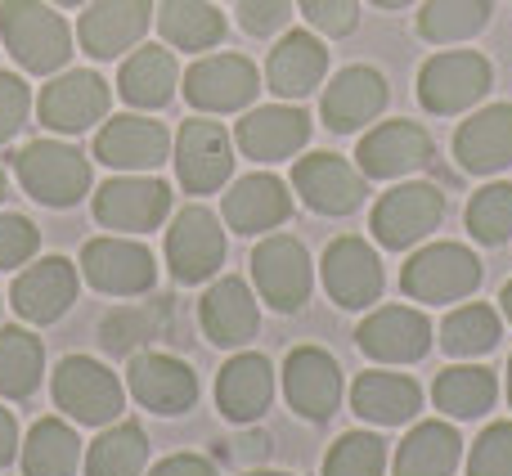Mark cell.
Segmentation results:
<instances>
[{
    "label": "cell",
    "mask_w": 512,
    "mask_h": 476,
    "mask_svg": "<svg viewBox=\"0 0 512 476\" xmlns=\"http://www.w3.org/2000/svg\"><path fill=\"white\" fill-rule=\"evenodd\" d=\"M0 36H5L9 54L36 77L59 72L72 54L68 23L50 14V5H41V0H5L0 5Z\"/></svg>",
    "instance_id": "obj_1"
},
{
    "label": "cell",
    "mask_w": 512,
    "mask_h": 476,
    "mask_svg": "<svg viewBox=\"0 0 512 476\" xmlns=\"http://www.w3.org/2000/svg\"><path fill=\"white\" fill-rule=\"evenodd\" d=\"M481 283V261L463 243H427L400 270V292L423 306H450L472 297Z\"/></svg>",
    "instance_id": "obj_2"
},
{
    "label": "cell",
    "mask_w": 512,
    "mask_h": 476,
    "mask_svg": "<svg viewBox=\"0 0 512 476\" xmlns=\"http://www.w3.org/2000/svg\"><path fill=\"white\" fill-rule=\"evenodd\" d=\"M490 81H495V68H490L486 54L445 50L436 59H427L423 72H418V104L427 113L454 117L463 108H472L477 99H486Z\"/></svg>",
    "instance_id": "obj_3"
},
{
    "label": "cell",
    "mask_w": 512,
    "mask_h": 476,
    "mask_svg": "<svg viewBox=\"0 0 512 476\" xmlns=\"http://www.w3.org/2000/svg\"><path fill=\"white\" fill-rule=\"evenodd\" d=\"M18 180L23 189L45 207H72L86 198L90 189V162L72 144L59 140H36L18 153Z\"/></svg>",
    "instance_id": "obj_4"
},
{
    "label": "cell",
    "mask_w": 512,
    "mask_h": 476,
    "mask_svg": "<svg viewBox=\"0 0 512 476\" xmlns=\"http://www.w3.org/2000/svg\"><path fill=\"white\" fill-rule=\"evenodd\" d=\"M54 405L86 427H108L122 418V382L86 355H68L54 369Z\"/></svg>",
    "instance_id": "obj_5"
},
{
    "label": "cell",
    "mask_w": 512,
    "mask_h": 476,
    "mask_svg": "<svg viewBox=\"0 0 512 476\" xmlns=\"http://www.w3.org/2000/svg\"><path fill=\"white\" fill-rule=\"evenodd\" d=\"M441 216H445V194L436 185L414 180V185H400L378 198L369 230L387 252H405V247L423 243L441 225Z\"/></svg>",
    "instance_id": "obj_6"
},
{
    "label": "cell",
    "mask_w": 512,
    "mask_h": 476,
    "mask_svg": "<svg viewBox=\"0 0 512 476\" xmlns=\"http://www.w3.org/2000/svg\"><path fill=\"white\" fill-rule=\"evenodd\" d=\"M252 283H256L265 306H274L279 315L301 310L310 301V283H315L306 247L288 234H270L252 252Z\"/></svg>",
    "instance_id": "obj_7"
},
{
    "label": "cell",
    "mask_w": 512,
    "mask_h": 476,
    "mask_svg": "<svg viewBox=\"0 0 512 476\" xmlns=\"http://www.w3.org/2000/svg\"><path fill=\"white\" fill-rule=\"evenodd\" d=\"M342 369L324 346H297L283 360V396H288L292 414L310 418V423H328L342 405Z\"/></svg>",
    "instance_id": "obj_8"
},
{
    "label": "cell",
    "mask_w": 512,
    "mask_h": 476,
    "mask_svg": "<svg viewBox=\"0 0 512 476\" xmlns=\"http://www.w3.org/2000/svg\"><path fill=\"white\" fill-rule=\"evenodd\" d=\"M81 270H86L90 288L108 292V297H140L158 279L153 252L131 238H90L81 247Z\"/></svg>",
    "instance_id": "obj_9"
},
{
    "label": "cell",
    "mask_w": 512,
    "mask_h": 476,
    "mask_svg": "<svg viewBox=\"0 0 512 476\" xmlns=\"http://www.w3.org/2000/svg\"><path fill=\"white\" fill-rule=\"evenodd\" d=\"M167 265L180 283H203L225 265V230L207 207L189 203L167 230Z\"/></svg>",
    "instance_id": "obj_10"
},
{
    "label": "cell",
    "mask_w": 512,
    "mask_h": 476,
    "mask_svg": "<svg viewBox=\"0 0 512 476\" xmlns=\"http://www.w3.org/2000/svg\"><path fill=\"white\" fill-rule=\"evenodd\" d=\"M261 90V77L243 54H212L185 72V99L198 113H239Z\"/></svg>",
    "instance_id": "obj_11"
},
{
    "label": "cell",
    "mask_w": 512,
    "mask_h": 476,
    "mask_svg": "<svg viewBox=\"0 0 512 476\" xmlns=\"http://www.w3.org/2000/svg\"><path fill=\"white\" fill-rule=\"evenodd\" d=\"M167 212H171V189L162 180L122 176V180H108L95 194V221L104 230L149 234L167 221Z\"/></svg>",
    "instance_id": "obj_12"
},
{
    "label": "cell",
    "mask_w": 512,
    "mask_h": 476,
    "mask_svg": "<svg viewBox=\"0 0 512 476\" xmlns=\"http://www.w3.org/2000/svg\"><path fill=\"white\" fill-rule=\"evenodd\" d=\"M355 342L378 364H414L432 351V324L414 306H382L355 328Z\"/></svg>",
    "instance_id": "obj_13"
},
{
    "label": "cell",
    "mask_w": 512,
    "mask_h": 476,
    "mask_svg": "<svg viewBox=\"0 0 512 476\" xmlns=\"http://www.w3.org/2000/svg\"><path fill=\"white\" fill-rule=\"evenodd\" d=\"M292 185L306 198L310 212H319V216H351L364 203V194H369L364 171H355L337 153H310V158H301L292 167Z\"/></svg>",
    "instance_id": "obj_14"
},
{
    "label": "cell",
    "mask_w": 512,
    "mask_h": 476,
    "mask_svg": "<svg viewBox=\"0 0 512 476\" xmlns=\"http://www.w3.org/2000/svg\"><path fill=\"white\" fill-rule=\"evenodd\" d=\"M324 288L342 310H364L382 297V261L364 238H333L324 252Z\"/></svg>",
    "instance_id": "obj_15"
},
{
    "label": "cell",
    "mask_w": 512,
    "mask_h": 476,
    "mask_svg": "<svg viewBox=\"0 0 512 476\" xmlns=\"http://www.w3.org/2000/svg\"><path fill=\"white\" fill-rule=\"evenodd\" d=\"M234 171V149L225 126L216 122H185L176 135V176L185 194H216Z\"/></svg>",
    "instance_id": "obj_16"
},
{
    "label": "cell",
    "mask_w": 512,
    "mask_h": 476,
    "mask_svg": "<svg viewBox=\"0 0 512 476\" xmlns=\"http://www.w3.org/2000/svg\"><path fill=\"white\" fill-rule=\"evenodd\" d=\"M382 108H387V77L378 68H364V63L342 68L328 81L324 99H319V117L337 135H351L360 126H369Z\"/></svg>",
    "instance_id": "obj_17"
},
{
    "label": "cell",
    "mask_w": 512,
    "mask_h": 476,
    "mask_svg": "<svg viewBox=\"0 0 512 476\" xmlns=\"http://www.w3.org/2000/svg\"><path fill=\"white\" fill-rule=\"evenodd\" d=\"M95 158L117 171H153L171 158V135L153 117L126 113L104 122V131L95 135Z\"/></svg>",
    "instance_id": "obj_18"
},
{
    "label": "cell",
    "mask_w": 512,
    "mask_h": 476,
    "mask_svg": "<svg viewBox=\"0 0 512 476\" xmlns=\"http://www.w3.org/2000/svg\"><path fill=\"white\" fill-rule=\"evenodd\" d=\"M126 382H131V396L140 400L144 409L153 414H185L194 409L198 400V378L185 360L176 355H162V351H149V355H135L131 369H126Z\"/></svg>",
    "instance_id": "obj_19"
},
{
    "label": "cell",
    "mask_w": 512,
    "mask_h": 476,
    "mask_svg": "<svg viewBox=\"0 0 512 476\" xmlns=\"http://www.w3.org/2000/svg\"><path fill=\"white\" fill-rule=\"evenodd\" d=\"M108 104H113V95H108L104 77H95V72H63V77H54L41 90L36 108H41V122L50 131L81 135L86 126H95L108 113Z\"/></svg>",
    "instance_id": "obj_20"
},
{
    "label": "cell",
    "mask_w": 512,
    "mask_h": 476,
    "mask_svg": "<svg viewBox=\"0 0 512 476\" xmlns=\"http://www.w3.org/2000/svg\"><path fill=\"white\" fill-rule=\"evenodd\" d=\"M364 180H396L432 158V135L418 122H382L355 149Z\"/></svg>",
    "instance_id": "obj_21"
},
{
    "label": "cell",
    "mask_w": 512,
    "mask_h": 476,
    "mask_svg": "<svg viewBox=\"0 0 512 476\" xmlns=\"http://www.w3.org/2000/svg\"><path fill=\"white\" fill-rule=\"evenodd\" d=\"M72 301H77V265L63 256H45L14 279V310L27 324H54L68 315Z\"/></svg>",
    "instance_id": "obj_22"
},
{
    "label": "cell",
    "mask_w": 512,
    "mask_h": 476,
    "mask_svg": "<svg viewBox=\"0 0 512 476\" xmlns=\"http://www.w3.org/2000/svg\"><path fill=\"white\" fill-rule=\"evenodd\" d=\"M234 140H239L243 158H252V162H283V158H292V153L306 149L310 117L301 113V108H288V104L252 108V113L239 122Z\"/></svg>",
    "instance_id": "obj_23"
},
{
    "label": "cell",
    "mask_w": 512,
    "mask_h": 476,
    "mask_svg": "<svg viewBox=\"0 0 512 476\" xmlns=\"http://www.w3.org/2000/svg\"><path fill=\"white\" fill-rule=\"evenodd\" d=\"M454 158L472 176H495L512 167V104H490L459 126Z\"/></svg>",
    "instance_id": "obj_24"
},
{
    "label": "cell",
    "mask_w": 512,
    "mask_h": 476,
    "mask_svg": "<svg viewBox=\"0 0 512 476\" xmlns=\"http://www.w3.org/2000/svg\"><path fill=\"white\" fill-rule=\"evenodd\" d=\"M153 23V0H95L81 14V45L95 59H117Z\"/></svg>",
    "instance_id": "obj_25"
},
{
    "label": "cell",
    "mask_w": 512,
    "mask_h": 476,
    "mask_svg": "<svg viewBox=\"0 0 512 476\" xmlns=\"http://www.w3.org/2000/svg\"><path fill=\"white\" fill-rule=\"evenodd\" d=\"M274 400V364L256 351L234 355L216 378V405L230 423H256Z\"/></svg>",
    "instance_id": "obj_26"
},
{
    "label": "cell",
    "mask_w": 512,
    "mask_h": 476,
    "mask_svg": "<svg viewBox=\"0 0 512 476\" xmlns=\"http://www.w3.org/2000/svg\"><path fill=\"white\" fill-rule=\"evenodd\" d=\"M351 409L373 427H400L414 423V414L423 409V387L405 373H360L351 382Z\"/></svg>",
    "instance_id": "obj_27"
},
{
    "label": "cell",
    "mask_w": 512,
    "mask_h": 476,
    "mask_svg": "<svg viewBox=\"0 0 512 476\" xmlns=\"http://www.w3.org/2000/svg\"><path fill=\"white\" fill-rule=\"evenodd\" d=\"M324 72H328V50L315 32H288L270 50V63H265V81H270V90L279 99H306L324 81Z\"/></svg>",
    "instance_id": "obj_28"
},
{
    "label": "cell",
    "mask_w": 512,
    "mask_h": 476,
    "mask_svg": "<svg viewBox=\"0 0 512 476\" xmlns=\"http://www.w3.org/2000/svg\"><path fill=\"white\" fill-rule=\"evenodd\" d=\"M198 319H203V333L216 346H248L256 337V324H261V310H256V297L248 283L230 274V279H216L207 288Z\"/></svg>",
    "instance_id": "obj_29"
},
{
    "label": "cell",
    "mask_w": 512,
    "mask_h": 476,
    "mask_svg": "<svg viewBox=\"0 0 512 476\" xmlns=\"http://www.w3.org/2000/svg\"><path fill=\"white\" fill-rule=\"evenodd\" d=\"M292 216V194L279 176H243L239 185L225 194V221L234 234H265Z\"/></svg>",
    "instance_id": "obj_30"
},
{
    "label": "cell",
    "mask_w": 512,
    "mask_h": 476,
    "mask_svg": "<svg viewBox=\"0 0 512 476\" xmlns=\"http://www.w3.org/2000/svg\"><path fill=\"white\" fill-rule=\"evenodd\" d=\"M459 432L441 418H427V423L409 427V436L400 441L391 476H454L459 468Z\"/></svg>",
    "instance_id": "obj_31"
},
{
    "label": "cell",
    "mask_w": 512,
    "mask_h": 476,
    "mask_svg": "<svg viewBox=\"0 0 512 476\" xmlns=\"http://www.w3.org/2000/svg\"><path fill=\"white\" fill-rule=\"evenodd\" d=\"M432 400L445 418H459V423L481 418L486 409H495V400H499L495 369H481V364H450V369L436 378Z\"/></svg>",
    "instance_id": "obj_32"
},
{
    "label": "cell",
    "mask_w": 512,
    "mask_h": 476,
    "mask_svg": "<svg viewBox=\"0 0 512 476\" xmlns=\"http://www.w3.org/2000/svg\"><path fill=\"white\" fill-rule=\"evenodd\" d=\"M176 54L162 50V45H144V50H135L131 59L122 63V77H117V86H122V99L135 108H162L171 95H176Z\"/></svg>",
    "instance_id": "obj_33"
},
{
    "label": "cell",
    "mask_w": 512,
    "mask_h": 476,
    "mask_svg": "<svg viewBox=\"0 0 512 476\" xmlns=\"http://www.w3.org/2000/svg\"><path fill=\"white\" fill-rule=\"evenodd\" d=\"M158 32L176 50H212V45L225 41V14L207 0H162Z\"/></svg>",
    "instance_id": "obj_34"
},
{
    "label": "cell",
    "mask_w": 512,
    "mask_h": 476,
    "mask_svg": "<svg viewBox=\"0 0 512 476\" xmlns=\"http://www.w3.org/2000/svg\"><path fill=\"white\" fill-rule=\"evenodd\" d=\"M81 441L63 418H41L23 441V476H77Z\"/></svg>",
    "instance_id": "obj_35"
},
{
    "label": "cell",
    "mask_w": 512,
    "mask_h": 476,
    "mask_svg": "<svg viewBox=\"0 0 512 476\" xmlns=\"http://www.w3.org/2000/svg\"><path fill=\"white\" fill-rule=\"evenodd\" d=\"M504 337V319H499L495 306L486 301H468V306L450 310L441 324V351L454 355V360H468V355H486L499 346Z\"/></svg>",
    "instance_id": "obj_36"
},
{
    "label": "cell",
    "mask_w": 512,
    "mask_h": 476,
    "mask_svg": "<svg viewBox=\"0 0 512 476\" xmlns=\"http://www.w3.org/2000/svg\"><path fill=\"white\" fill-rule=\"evenodd\" d=\"M45 351L27 328H0V396L27 400L41 387Z\"/></svg>",
    "instance_id": "obj_37"
},
{
    "label": "cell",
    "mask_w": 512,
    "mask_h": 476,
    "mask_svg": "<svg viewBox=\"0 0 512 476\" xmlns=\"http://www.w3.org/2000/svg\"><path fill=\"white\" fill-rule=\"evenodd\" d=\"M149 463V436L140 423H113L86 454V476H140Z\"/></svg>",
    "instance_id": "obj_38"
},
{
    "label": "cell",
    "mask_w": 512,
    "mask_h": 476,
    "mask_svg": "<svg viewBox=\"0 0 512 476\" xmlns=\"http://www.w3.org/2000/svg\"><path fill=\"white\" fill-rule=\"evenodd\" d=\"M490 23V0H427L418 14V32L432 45L468 41Z\"/></svg>",
    "instance_id": "obj_39"
},
{
    "label": "cell",
    "mask_w": 512,
    "mask_h": 476,
    "mask_svg": "<svg viewBox=\"0 0 512 476\" xmlns=\"http://www.w3.org/2000/svg\"><path fill=\"white\" fill-rule=\"evenodd\" d=\"M468 230L477 243H486V247H499V243H508L512 238V185H486V189H477L472 194V203H468Z\"/></svg>",
    "instance_id": "obj_40"
},
{
    "label": "cell",
    "mask_w": 512,
    "mask_h": 476,
    "mask_svg": "<svg viewBox=\"0 0 512 476\" xmlns=\"http://www.w3.org/2000/svg\"><path fill=\"white\" fill-rule=\"evenodd\" d=\"M382 468H387V445L373 432H346L324 459V476H382Z\"/></svg>",
    "instance_id": "obj_41"
},
{
    "label": "cell",
    "mask_w": 512,
    "mask_h": 476,
    "mask_svg": "<svg viewBox=\"0 0 512 476\" xmlns=\"http://www.w3.org/2000/svg\"><path fill=\"white\" fill-rule=\"evenodd\" d=\"M468 476H512V423H490L472 441Z\"/></svg>",
    "instance_id": "obj_42"
},
{
    "label": "cell",
    "mask_w": 512,
    "mask_h": 476,
    "mask_svg": "<svg viewBox=\"0 0 512 476\" xmlns=\"http://www.w3.org/2000/svg\"><path fill=\"white\" fill-rule=\"evenodd\" d=\"M36 247H41V230H36L27 216H0V270H14V265L32 261Z\"/></svg>",
    "instance_id": "obj_43"
},
{
    "label": "cell",
    "mask_w": 512,
    "mask_h": 476,
    "mask_svg": "<svg viewBox=\"0 0 512 476\" xmlns=\"http://www.w3.org/2000/svg\"><path fill=\"white\" fill-rule=\"evenodd\" d=\"M297 5L324 36H351L360 23V0H297Z\"/></svg>",
    "instance_id": "obj_44"
},
{
    "label": "cell",
    "mask_w": 512,
    "mask_h": 476,
    "mask_svg": "<svg viewBox=\"0 0 512 476\" xmlns=\"http://www.w3.org/2000/svg\"><path fill=\"white\" fill-rule=\"evenodd\" d=\"M292 18V0H239V23L252 36H274Z\"/></svg>",
    "instance_id": "obj_45"
},
{
    "label": "cell",
    "mask_w": 512,
    "mask_h": 476,
    "mask_svg": "<svg viewBox=\"0 0 512 476\" xmlns=\"http://www.w3.org/2000/svg\"><path fill=\"white\" fill-rule=\"evenodd\" d=\"M27 104H32V95H27L23 77H14V72H0V144H5L9 135H14L18 126L27 122Z\"/></svg>",
    "instance_id": "obj_46"
},
{
    "label": "cell",
    "mask_w": 512,
    "mask_h": 476,
    "mask_svg": "<svg viewBox=\"0 0 512 476\" xmlns=\"http://www.w3.org/2000/svg\"><path fill=\"white\" fill-rule=\"evenodd\" d=\"M149 476H216V468L203 454H171V459H162Z\"/></svg>",
    "instance_id": "obj_47"
},
{
    "label": "cell",
    "mask_w": 512,
    "mask_h": 476,
    "mask_svg": "<svg viewBox=\"0 0 512 476\" xmlns=\"http://www.w3.org/2000/svg\"><path fill=\"white\" fill-rule=\"evenodd\" d=\"M14 450H18V423L5 405H0V468L14 463Z\"/></svg>",
    "instance_id": "obj_48"
},
{
    "label": "cell",
    "mask_w": 512,
    "mask_h": 476,
    "mask_svg": "<svg viewBox=\"0 0 512 476\" xmlns=\"http://www.w3.org/2000/svg\"><path fill=\"white\" fill-rule=\"evenodd\" d=\"M499 306H504V315H508V324H512V283L504 288V297H499Z\"/></svg>",
    "instance_id": "obj_49"
},
{
    "label": "cell",
    "mask_w": 512,
    "mask_h": 476,
    "mask_svg": "<svg viewBox=\"0 0 512 476\" xmlns=\"http://www.w3.org/2000/svg\"><path fill=\"white\" fill-rule=\"evenodd\" d=\"M373 5H382V9H405V5H414V0H373Z\"/></svg>",
    "instance_id": "obj_50"
},
{
    "label": "cell",
    "mask_w": 512,
    "mask_h": 476,
    "mask_svg": "<svg viewBox=\"0 0 512 476\" xmlns=\"http://www.w3.org/2000/svg\"><path fill=\"white\" fill-rule=\"evenodd\" d=\"M508 405H512V360H508Z\"/></svg>",
    "instance_id": "obj_51"
},
{
    "label": "cell",
    "mask_w": 512,
    "mask_h": 476,
    "mask_svg": "<svg viewBox=\"0 0 512 476\" xmlns=\"http://www.w3.org/2000/svg\"><path fill=\"white\" fill-rule=\"evenodd\" d=\"M54 5H86V0H54Z\"/></svg>",
    "instance_id": "obj_52"
},
{
    "label": "cell",
    "mask_w": 512,
    "mask_h": 476,
    "mask_svg": "<svg viewBox=\"0 0 512 476\" xmlns=\"http://www.w3.org/2000/svg\"><path fill=\"white\" fill-rule=\"evenodd\" d=\"M248 476H288V472H248Z\"/></svg>",
    "instance_id": "obj_53"
},
{
    "label": "cell",
    "mask_w": 512,
    "mask_h": 476,
    "mask_svg": "<svg viewBox=\"0 0 512 476\" xmlns=\"http://www.w3.org/2000/svg\"><path fill=\"white\" fill-rule=\"evenodd\" d=\"M0 198H5V171H0Z\"/></svg>",
    "instance_id": "obj_54"
}]
</instances>
